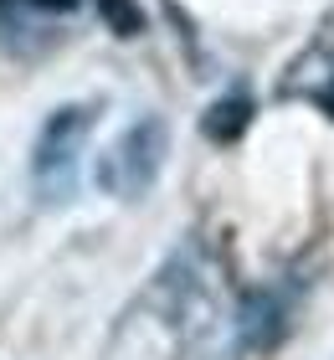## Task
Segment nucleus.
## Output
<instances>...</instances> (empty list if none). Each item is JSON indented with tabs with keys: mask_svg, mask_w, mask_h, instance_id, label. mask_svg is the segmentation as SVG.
Instances as JSON below:
<instances>
[{
	"mask_svg": "<svg viewBox=\"0 0 334 360\" xmlns=\"http://www.w3.org/2000/svg\"><path fill=\"white\" fill-rule=\"evenodd\" d=\"M211 324V299L195 257L180 252L119 319L103 360H186V350Z\"/></svg>",
	"mask_w": 334,
	"mask_h": 360,
	"instance_id": "f257e3e1",
	"label": "nucleus"
},
{
	"mask_svg": "<svg viewBox=\"0 0 334 360\" xmlns=\"http://www.w3.org/2000/svg\"><path fill=\"white\" fill-rule=\"evenodd\" d=\"M165 155H170V129L165 119H134L119 139L108 144L103 155H98V186L108 195H119V201H139V195L160 180L165 170Z\"/></svg>",
	"mask_w": 334,
	"mask_h": 360,
	"instance_id": "f03ea898",
	"label": "nucleus"
},
{
	"mask_svg": "<svg viewBox=\"0 0 334 360\" xmlns=\"http://www.w3.org/2000/svg\"><path fill=\"white\" fill-rule=\"evenodd\" d=\"M98 124V108L93 103H62L52 119L41 124L37 134V150H31V180L46 201H62L77 180V160L88 150V134Z\"/></svg>",
	"mask_w": 334,
	"mask_h": 360,
	"instance_id": "7ed1b4c3",
	"label": "nucleus"
},
{
	"mask_svg": "<svg viewBox=\"0 0 334 360\" xmlns=\"http://www.w3.org/2000/svg\"><path fill=\"white\" fill-rule=\"evenodd\" d=\"M98 11H103V21L119 31V37H139V11H134V0H98Z\"/></svg>",
	"mask_w": 334,
	"mask_h": 360,
	"instance_id": "20e7f679",
	"label": "nucleus"
},
{
	"mask_svg": "<svg viewBox=\"0 0 334 360\" xmlns=\"http://www.w3.org/2000/svg\"><path fill=\"white\" fill-rule=\"evenodd\" d=\"M31 6H41V11H72V6H82V0H31Z\"/></svg>",
	"mask_w": 334,
	"mask_h": 360,
	"instance_id": "39448f33",
	"label": "nucleus"
}]
</instances>
